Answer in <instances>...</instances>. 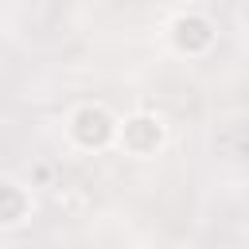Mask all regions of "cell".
<instances>
[{"instance_id":"1","label":"cell","mask_w":249,"mask_h":249,"mask_svg":"<svg viewBox=\"0 0 249 249\" xmlns=\"http://www.w3.org/2000/svg\"><path fill=\"white\" fill-rule=\"evenodd\" d=\"M117 140V113L105 101H78L66 113V144L74 152H109Z\"/></svg>"},{"instance_id":"2","label":"cell","mask_w":249,"mask_h":249,"mask_svg":"<svg viewBox=\"0 0 249 249\" xmlns=\"http://www.w3.org/2000/svg\"><path fill=\"white\" fill-rule=\"evenodd\" d=\"M113 148H121L132 160H156L167 148V121L152 109H136L117 117V140Z\"/></svg>"},{"instance_id":"3","label":"cell","mask_w":249,"mask_h":249,"mask_svg":"<svg viewBox=\"0 0 249 249\" xmlns=\"http://www.w3.org/2000/svg\"><path fill=\"white\" fill-rule=\"evenodd\" d=\"M163 35H167V47H171L179 58H206V54L218 47V27H214V19H210L206 12H195V8L175 12V16L167 19Z\"/></svg>"},{"instance_id":"4","label":"cell","mask_w":249,"mask_h":249,"mask_svg":"<svg viewBox=\"0 0 249 249\" xmlns=\"http://www.w3.org/2000/svg\"><path fill=\"white\" fill-rule=\"evenodd\" d=\"M35 214V195L19 179H0V230H23Z\"/></svg>"}]
</instances>
